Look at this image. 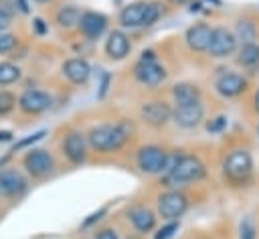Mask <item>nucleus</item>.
<instances>
[{
    "mask_svg": "<svg viewBox=\"0 0 259 239\" xmlns=\"http://www.w3.org/2000/svg\"><path fill=\"white\" fill-rule=\"evenodd\" d=\"M132 130V124L125 120L115 124H99L89 130L87 142L95 152H115L127 142Z\"/></svg>",
    "mask_w": 259,
    "mask_h": 239,
    "instance_id": "1",
    "label": "nucleus"
},
{
    "mask_svg": "<svg viewBox=\"0 0 259 239\" xmlns=\"http://www.w3.org/2000/svg\"><path fill=\"white\" fill-rule=\"evenodd\" d=\"M204 164L190 154L182 156H168L166 168H164V184L166 186H182L186 182H196L204 176Z\"/></svg>",
    "mask_w": 259,
    "mask_h": 239,
    "instance_id": "2",
    "label": "nucleus"
},
{
    "mask_svg": "<svg viewBox=\"0 0 259 239\" xmlns=\"http://www.w3.org/2000/svg\"><path fill=\"white\" fill-rule=\"evenodd\" d=\"M162 12H164V8L160 2H132V4L121 8L119 22L125 28L150 26L160 18Z\"/></svg>",
    "mask_w": 259,
    "mask_h": 239,
    "instance_id": "3",
    "label": "nucleus"
},
{
    "mask_svg": "<svg viewBox=\"0 0 259 239\" xmlns=\"http://www.w3.org/2000/svg\"><path fill=\"white\" fill-rule=\"evenodd\" d=\"M134 75H136V79H138L142 85L156 87V85H160V83L164 81L166 71H164V67L156 61L154 53H152V51H148V53H144V55H142L140 63L134 67Z\"/></svg>",
    "mask_w": 259,
    "mask_h": 239,
    "instance_id": "4",
    "label": "nucleus"
},
{
    "mask_svg": "<svg viewBox=\"0 0 259 239\" xmlns=\"http://www.w3.org/2000/svg\"><path fill=\"white\" fill-rule=\"evenodd\" d=\"M223 170H225V174H227L231 180H235V182L245 180V178H249V174H251V170H253V158H251V154H249L247 150H243V148L231 150V152L227 154L225 162H223Z\"/></svg>",
    "mask_w": 259,
    "mask_h": 239,
    "instance_id": "5",
    "label": "nucleus"
},
{
    "mask_svg": "<svg viewBox=\"0 0 259 239\" xmlns=\"http://www.w3.org/2000/svg\"><path fill=\"white\" fill-rule=\"evenodd\" d=\"M168 162V154L160 146H144L138 152V166L146 174H160L164 172Z\"/></svg>",
    "mask_w": 259,
    "mask_h": 239,
    "instance_id": "6",
    "label": "nucleus"
},
{
    "mask_svg": "<svg viewBox=\"0 0 259 239\" xmlns=\"http://www.w3.org/2000/svg\"><path fill=\"white\" fill-rule=\"evenodd\" d=\"M186 209H188V198L178 190H168L158 196V213L168 221L182 217Z\"/></svg>",
    "mask_w": 259,
    "mask_h": 239,
    "instance_id": "7",
    "label": "nucleus"
},
{
    "mask_svg": "<svg viewBox=\"0 0 259 239\" xmlns=\"http://www.w3.org/2000/svg\"><path fill=\"white\" fill-rule=\"evenodd\" d=\"M237 49V36L219 26V28H212V34H210V43H208V55L210 57H217V59H223V57H229L233 55Z\"/></svg>",
    "mask_w": 259,
    "mask_h": 239,
    "instance_id": "8",
    "label": "nucleus"
},
{
    "mask_svg": "<svg viewBox=\"0 0 259 239\" xmlns=\"http://www.w3.org/2000/svg\"><path fill=\"white\" fill-rule=\"evenodd\" d=\"M53 156L47 152V150H30L26 156H24V168L30 176L34 178H45L53 172Z\"/></svg>",
    "mask_w": 259,
    "mask_h": 239,
    "instance_id": "9",
    "label": "nucleus"
},
{
    "mask_svg": "<svg viewBox=\"0 0 259 239\" xmlns=\"http://www.w3.org/2000/svg\"><path fill=\"white\" fill-rule=\"evenodd\" d=\"M142 120L152 128H162L172 120V109L164 101H148L140 109Z\"/></svg>",
    "mask_w": 259,
    "mask_h": 239,
    "instance_id": "10",
    "label": "nucleus"
},
{
    "mask_svg": "<svg viewBox=\"0 0 259 239\" xmlns=\"http://www.w3.org/2000/svg\"><path fill=\"white\" fill-rule=\"evenodd\" d=\"M202 117H204V107L200 105V101L186 103V105H176V109L172 111L174 124L180 126V128H186V130L196 128Z\"/></svg>",
    "mask_w": 259,
    "mask_h": 239,
    "instance_id": "11",
    "label": "nucleus"
},
{
    "mask_svg": "<svg viewBox=\"0 0 259 239\" xmlns=\"http://www.w3.org/2000/svg\"><path fill=\"white\" fill-rule=\"evenodd\" d=\"M51 103H53L51 95L40 89H28L18 99V105L24 113H42L51 107Z\"/></svg>",
    "mask_w": 259,
    "mask_h": 239,
    "instance_id": "12",
    "label": "nucleus"
},
{
    "mask_svg": "<svg viewBox=\"0 0 259 239\" xmlns=\"http://www.w3.org/2000/svg\"><path fill=\"white\" fill-rule=\"evenodd\" d=\"M63 152L73 164H81L87 158V142L79 132H69L63 140Z\"/></svg>",
    "mask_w": 259,
    "mask_h": 239,
    "instance_id": "13",
    "label": "nucleus"
},
{
    "mask_svg": "<svg viewBox=\"0 0 259 239\" xmlns=\"http://www.w3.org/2000/svg\"><path fill=\"white\" fill-rule=\"evenodd\" d=\"M105 26H107L105 14L95 12V10H87V12L81 14L79 28H81V32H83L87 38H97V36H101L103 30H105Z\"/></svg>",
    "mask_w": 259,
    "mask_h": 239,
    "instance_id": "14",
    "label": "nucleus"
},
{
    "mask_svg": "<svg viewBox=\"0 0 259 239\" xmlns=\"http://www.w3.org/2000/svg\"><path fill=\"white\" fill-rule=\"evenodd\" d=\"M214 87L223 97H237L247 89V79L237 73H225L217 79Z\"/></svg>",
    "mask_w": 259,
    "mask_h": 239,
    "instance_id": "15",
    "label": "nucleus"
},
{
    "mask_svg": "<svg viewBox=\"0 0 259 239\" xmlns=\"http://www.w3.org/2000/svg\"><path fill=\"white\" fill-rule=\"evenodd\" d=\"M210 34H212V28L204 22H198V24H192L188 30H186V45L192 49V51H208V43H210Z\"/></svg>",
    "mask_w": 259,
    "mask_h": 239,
    "instance_id": "16",
    "label": "nucleus"
},
{
    "mask_svg": "<svg viewBox=\"0 0 259 239\" xmlns=\"http://www.w3.org/2000/svg\"><path fill=\"white\" fill-rule=\"evenodd\" d=\"M26 188V180L16 170H0V196H16Z\"/></svg>",
    "mask_w": 259,
    "mask_h": 239,
    "instance_id": "17",
    "label": "nucleus"
},
{
    "mask_svg": "<svg viewBox=\"0 0 259 239\" xmlns=\"http://www.w3.org/2000/svg\"><path fill=\"white\" fill-rule=\"evenodd\" d=\"M63 73L71 83L83 85V83H87V79L91 75V67L85 59H69L63 63Z\"/></svg>",
    "mask_w": 259,
    "mask_h": 239,
    "instance_id": "18",
    "label": "nucleus"
},
{
    "mask_svg": "<svg viewBox=\"0 0 259 239\" xmlns=\"http://www.w3.org/2000/svg\"><path fill=\"white\" fill-rule=\"evenodd\" d=\"M130 38L121 32V30H113L109 36H107V43H105V53L111 57V59H115V61H119V59H123L127 53H130Z\"/></svg>",
    "mask_w": 259,
    "mask_h": 239,
    "instance_id": "19",
    "label": "nucleus"
},
{
    "mask_svg": "<svg viewBox=\"0 0 259 239\" xmlns=\"http://www.w3.org/2000/svg\"><path fill=\"white\" fill-rule=\"evenodd\" d=\"M127 217H130L132 225H134L140 233H150V231L154 229V225H156L154 213H152L150 209H146V207H134V209H130Z\"/></svg>",
    "mask_w": 259,
    "mask_h": 239,
    "instance_id": "20",
    "label": "nucleus"
},
{
    "mask_svg": "<svg viewBox=\"0 0 259 239\" xmlns=\"http://www.w3.org/2000/svg\"><path fill=\"white\" fill-rule=\"evenodd\" d=\"M172 97L178 105H186V103H196L200 99V89L194 83H176L172 87Z\"/></svg>",
    "mask_w": 259,
    "mask_h": 239,
    "instance_id": "21",
    "label": "nucleus"
},
{
    "mask_svg": "<svg viewBox=\"0 0 259 239\" xmlns=\"http://www.w3.org/2000/svg\"><path fill=\"white\" fill-rule=\"evenodd\" d=\"M237 63L247 67V69H253L259 65V45L255 43H243V47L239 49V55H237Z\"/></svg>",
    "mask_w": 259,
    "mask_h": 239,
    "instance_id": "22",
    "label": "nucleus"
},
{
    "mask_svg": "<svg viewBox=\"0 0 259 239\" xmlns=\"http://www.w3.org/2000/svg\"><path fill=\"white\" fill-rule=\"evenodd\" d=\"M81 14H83V12H81L77 6L69 4V6H63V8L57 12V22H59V26H63V28H73V26H79Z\"/></svg>",
    "mask_w": 259,
    "mask_h": 239,
    "instance_id": "23",
    "label": "nucleus"
},
{
    "mask_svg": "<svg viewBox=\"0 0 259 239\" xmlns=\"http://www.w3.org/2000/svg\"><path fill=\"white\" fill-rule=\"evenodd\" d=\"M20 77V69L12 63H0V85L14 83Z\"/></svg>",
    "mask_w": 259,
    "mask_h": 239,
    "instance_id": "24",
    "label": "nucleus"
},
{
    "mask_svg": "<svg viewBox=\"0 0 259 239\" xmlns=\"http://www.w3.org/2000/svg\"><path fill=\"white\" fill-rule=\"evenodd\" d=\"M237 38H241L245 43H253V38H255V26H253V22L239 20L237 22Z\"/></svg>",
    "mask_w": 259,
    "mask_h": 239,
    "instance_id": "25",
    "label": "nucleus"
},
{
    "mask_svg": "<svg viewBox=\"0 0 259 239\" xmlns=\"http://www.w3.org/2000/svg\"><path fill=\"white\" fill-rule=\"evenodd\" d=\"M239 239H257V233H255V225H253V219L251 217H245L239 225Z\"/></svg>",
    "mask_w": 259,
    "mask_h": 239,
    "instance_id": "26",
    "label": "nucleus"
},
{
    "mask_svg": "<svg viewBox=\"0 0 259 239\" xmlns=\"http://www.w3.org/2000/svg\"><path fill=\"white\" fill-rule=\"evenodd\" d=\"M14 103H16V97L10 91L0 89V115H6L8 111H12Z\"/></svg>",
    "mask_w": 259,
    "mask_h": 239,
    "instance_id": "27",
    "label": "nucleus"
},
{
    "mask_svg": "<svg viewBox=\"0 0 259 239\" xmlns=\"http://www.w3.org/2000/svg\"><path fill=\"white\" fill-rule=\"evenodd\" d=\"M16 45V36L8 32H0V53H10Z\"/></svg>",
    "mask_w": 259,
    "mask_h": 239,
    "instance_id": "28",
    "label": "nucleus"
},
{
    "mask_svg": "<svg viewBox=\"0 0 259 239\" xmlns=\"http://www.w3.org/2000/svg\"><path fill=\"white\" fill-rule=\"evenodd\" d=\"M225 128H227V117H225V115H217V117H212V120L206 124V130H208L210 134L223 132Z\"/></svg>",
    "mask_w": 259,
    "mask_h": 239,
    "instance_id": "29",
    "label": "nucleus"
},
{
    "mask_svg": "<svg viewBox=\"0 0 259 239\" xmlns=\"http://www.w3.org/2000/svg\"><path fill=\"white\" fill-rule=\"evenodd\" d=\"M176 231H178V223H168L166 227H162V229L154 235V239H170Z\"/></svg>",
    "mask_w": 259,
    "mask_h": 239,
    "instance_id": "30",
    "label": "nucleus"
},
{
    "mask_svg": "<svg viewBox=\"0 0 259 239\" xmlns=\"http://www.w3.org/2000/svg\"><path fill=\"white\" fill-rule=\"evenodd\" d=\"M8 24H10V14L4 8H0V32H4L8 28Z\"/></svg>",
    "mask_w": 259,
    "mask_h": 239,
    "instance_id": "31",
    "label": "nucleus"
},
{
    "mask_svg": "<svg viewBox=\"0 0 259 239\" xmlns=\"http://www.w3.org/2000/svg\"><path fill=\"white\" fill-rule=\"evenodd\" d=\"M95 239H119L117 235H115V231L113 229H103V231H99L97 233V237Z\"/></svg>",
    "mask_w": 259,
    "mask_h": 239,
    "instance_id": "32",
    "label": "nucleus"
},
{
    "mask_svg": "<svg viewBox=\"0 0 259 239\" xmlns=\"http://www.w3.org/2000/svg\"><path fill=\"white\" fill-rule=\"evenodd\" d=\"M45 136V132H36V134H32L30 138H26V140H22L20 144H18V148H22V146H26V144H32V142H36V140H40Z\"/></svg>",
    "mask_w": 259,
    "mask_h": 239,
    "instance_id": "33",
    "label": "nucleus"
},
{
    "mask_svg": "<svg viewBox=\"0 0 259 239\" xmlns=\"http://www.w3.org/2000/svg\"><path fill=\"white\" fill-rule=\"evenodd\" d=\"M34 26H36V32H38V34H42V32L47 30V26H45V20H40V18H36V20H34Z\"/></svg>",
    "mask_w": 259,
    "mask_h": 239,
    "instance_id": "34",
    "label": "nucleus"
},
{
    "mask_svg": "<svg viewBox=\"0 0 259 239\" xmlns=\"http://www.w3.org/2000/svg\"><path fill=\"white\" fill-rule=\"evenodd\" d=\"M107 83H109V75H103V83H101V91H99V97H103V95H105V91H107Z\"/></svg>",
    "mask_w": 259,
    "mask_h": 239,
    "instance_id": "35",
    "label": "nucleus"
},
{
    "mask_svg": "<svg viewBox=\"0 0 259 239\" xmlns=\"http://www.w3.org/2000/svg\"><path fill=\"white\" fill-rule=\"evenodd\" d=\"M253 103H255V111L259 113V89H257V93H255V97H253Z\"/></svg>",
    "mask_w": 259,
    "mask_h": 239,
    "instance_id": "36",
    "label": "nucleus"
},
{
    "mask_svg": "<svg viewBox=\"0 0 259 239\" xmlns=\"http://www.w3.org/2000/svg\"><path fill=\"white\" fill-rule=\"evenodd\" d=\"M18 4H20V10H22V12H28V6H26L24 0H18Z\"/></svg>",
    "mask_w": 259,
    "mask_h": 239,
    "instance_id": "37",
    "label": "nucleus"
},
{
    "mask_svg": "<svg viewBox=\"0 0 259 239\" xmlns=\"http://www.w3.org/2000/svg\"><path fill=\"white\" fill-rule=\"evenodd\" d=\"M0 140H10V132H0Z\"/></svg>",
    "mask_w": 259,
    "mask_h": 239,
    "instance_id": "38",
    "label": "nucleus"
},
{
    "mask_svg": "<svg viewBox=\"0 0 259 239\" xmlns=\"http://www.w3.org/2000/svg\"><path fill=\"white\" fill-rule=\"evenodd\" d=\"M36 2H51V0H36Z\"/></svg>",
    "mask_w": 259,
    "mask_h": 239,
    "instance_id": "39",
    "label": "nucleus"
},
{
    "mask_svg": "<svg viewBox=\"0 0 259 239\" xmlns=\"http://www.w3.org/2000/svg\"><path fill=\"white\" fill-rule=\"evenodd\" d=\"M257 134H259V126H257Z\"/></svg>",
    "mask_w": 259,
    "mask_h": 239,
    "instance_id": "40",
    "label": "nucleus"
}]
</instances>
